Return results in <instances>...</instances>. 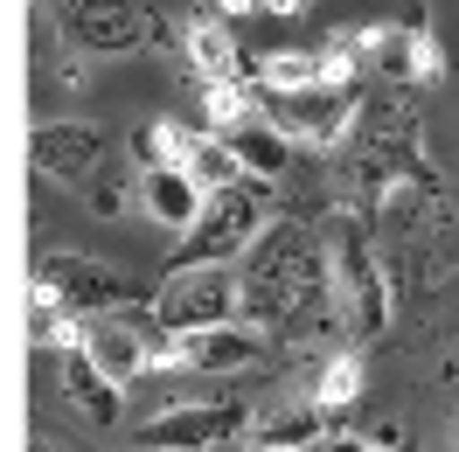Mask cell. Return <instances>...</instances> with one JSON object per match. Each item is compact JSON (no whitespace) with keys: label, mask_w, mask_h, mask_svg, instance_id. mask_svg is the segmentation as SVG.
<instances>
[{"label":"cell","mask_w":459,"mask_h":452,"mask_svg":"<svg viewBox=\"0 0 459 452\" xmlns=\"http://www.w3.org/2000/svg\"><path fill=\"white\" fill-rule=\"evenodd\" d=\"M327 292V251L320 230L292 223V216H264V230L251 237V251L237 257V307L258 335L299 327L314 300Z\"/></svg>","instance_id":"1"},{"label":"cell","mask_w":459,"mask_h":452,"mask_svg":"<svg viewBox=\"0 0 459 452\" xmlns=\"http://www.w3.org/2000/svg\"><path fill=\"white\" fill-rule=\"evenodd\" d=\"M320 251H327V300L342 307V327L348 341L362 348L390 327V272H383V251L376 237L362 230L355 209H334L320 223Z\"/></svg>","instance_id":"2"},{"label":"cell","mask_w":459,"mask_h":452,"mask_svg":"<svg viewBox=\"0 0 459 452\" xmlns=\"http://www.w3.org/2000/svg\"><path fill=\"white\" fill-rule=\"evenodd\" d=\"M146 313H153L168 335H195V327L244 320V307H237V265H174Z\"/></svg>","instance_id":"3"},{"label":"cell","mask_w":459,"mask_h":452,"mask_svg":"<svg viewBox=\"0 0 459 452\" xmlns=\"http://www.w3.org/2000/svg\"><path fill=\"white\" fill-rule=\"evenodd\" d=\"M355 35V56L362 70H383L397 84H438L446 77V49H438V29L425 14H403V22H348Z\"/></svg>","instance_id":"4"},{"label":"cell","mask_w":459,"mask_h":452,"mask_svg":"<svg viewBox=\"0 0 459 452\" xmlns=\"http://www.w3.org/2000/svg\"><path fill=\"white\" fill-rule=\"evenodd\" d=\"M264 230V202L237 181V188H216V196L202 202L195 230L181 237V251L174 265H237V257L251 251V237Z\"/></svg>","instance_id":"5"},{"label":"cell","mask_w":459,"mask_h":452,"mask_svg":"<svg viewBox=\"0 0 459 452\" xmlns=\"http://www.w3.org/2000/svg\"><path fill=\"white\" fill-rule=\"evenodd\" d=\"M63 35L84 56H133L146 42H160V29L146 22L140 0H70L63 7Z\"/></svg>","instance_id":"6"},{"label":"cell","mask_w":459,"mask_h":452,"mask_svg":"<svg viewBox=\"0 0 459 452\" xmlns=\"http://www.w3.org/2000/svg\"><path fill=\"white\" fill-rule=\"evenodd\" d=\"M251 431V411L244 404H230V396H216V404H174V411H160V418L140 424V446L146 452H209V446H230V439H244Z\"/></svg>","instance_id":"7"},{"label":"cell","mask_w":459,"mask_h":452,"mask_svg":"<svg viewBox=\"0 0 459 452\" xmlns=\"http://www.w3.org/2000/svg\"><path fill=\"white\" fill-rule=\"evenodd\" d=\"M153 335H168L153 313H126V307H118V313H91V320H84V355L126 390V383H140V376H146V341H153Z\"/></svg>","instance_id":"8"},{"label":"cell","mask_w":459,"mask_h":452,"mask_svg":"<svg viewBox=\"0 0 459 452\" xmlns=\"http://www.w3.org/2000/svg\"><path fill=\"white\" fill-rule=\"evenodd\" d=\"M35 272L63 292V307H70V313H118V307H133V279H126V272H112V265H98V257L49 251Z\"/></svg>","instance_id":"9"},{"label":"cell","mask_w":459,"mask_h":452,"mask_svg":"<svg viewBox=\"0 0 459 452\" xmlns=\"http://www.w3.org/2000/svg\"><path fill=\"white\" fill-rule=\"evenodd\" d=\"M29 153H35V174L77 188V181H91L98 161H105V133H98L91 118H42L35 140H29Z\"/></svg>","instance_id":"10"},{"label":"cell","mask_w":459,"mask_h":452,"mask_svg":"<svg viewBox=\"0 0 459 452\" xmlns=\"http://www.w3.org/2000/svg\"><path fill=\"white\" fill-rule=\"evenodd\" d=\"M174 341H181V369H188V376H244V369L264 362V335L251 320L195 327V335H174Z\"/></svg>","instance_id":"11"},{"label":"cell","mask_w":459,"mask_h":452,"mask_svg":"<svg viewBox=\"0 0 459 452\" xmlns=\"http://www.w3.org/2000/svg\"><path fill=\"white\" fill-rule=\"evenodd\" d=\"M348 118H355V91H299V98H279V133L292 146H342Z\"/></svg>","instance_id":"12"},{"label":"cell","mask_w":459,"mask_h":452,"mask_svg":"<svg viewBox=\"0 0 459 452\" xmlns=\"http://www.w3.org/2000/svg\"><path fill=\"white\" fill-rule=\"evenodd\" d=\"M133 196H140V209L153 216L160 230H195V216H202V202H209V188H202L188 168H140L133 174Z\"/></svg>","instance_id":"13"},{"label":"cell","mask_w":459,"mask_h":452,"mask_svg":"<svg viewBox=\"0 0 459 452\" xmlns=\"http://www.w3.org/2000/svg\"><path fill=\"white\" fill-rule=\"evenodd\" d=\"M181 49H188L195 91L202 84H223V77H244V49H237V29H230L223 14H195L188 35H181Z\"/></svg>","instance_id":"14"},{"label":"cell","mask_w":459,"mask_h":452,"mask_svg":"<svg viewBox=\"0 0 459 452\" xmlns=\"http://www.w3.org/2000/svg\"><path fill=\"white\" fill-rule=\"evenodd\" d=\"M230 153H237V168L251 174V181H279V174L292 168V140L272 126V118H251V126H237V133H223Z\"/></svg>","instance_id":"15"},{"label":"cell","mask_w":459,"mask_h":452,"mask_svg":"<svg viewBox=\"0 0 459 452\" xmlns=\"http://www.w3.org/2000/svg\"><path fill=\"white\" fill-rule=\"evenodd\" d=\"M63 390H70V404H77L91 424H118V383L91 362L84 348H70V355H63Z\"/></svg>","instance_id":"16"},{"label":"cell","mask_w":459,"mask_h":452,"mask_svg":"<svg viewBox=\"0 0 459 452\" xmlns=\"http://www.w3.org/2000/svg\"><path fill=\"white\" fill-rule=\"evenodd\" d=\"M251 84L264 98H299V91H320V49H264L251 63Z\"/></svg>","instance_id":"17"},{"label":"cell","mask_w":459,"mask_h":452,"mask_svg":"<svg viewBox=\"0 0 459 452\" xmlns=\"http://www.w3.org/2000/svg\"><path fill=\"white\" fill-rule=\"evenodd\" d=\"M202 118H209V133H237V126L264 118V91L251 84V70L223 77V84H202Z\"/></svg>","instance_id":"18"},{"label":"cell","mask_w":459,"mask_h":452,"mask_svg":"<svg viewBox=\"0 0 459 452\" xmlns=\"http://www.w3.org/2000/svg\"><path fill=\"white\" fill-rule=\"evenodd\" d=\"M362 383H369V355H362V348H342V355H327V362H320L314 404L327 411V418H342V411H355Z\"/></svg>","instance_id":"19"},{"label":"cell","mask_w":459,"mask_h":452,"mask_svg":"<svg viewBox=\"0 0 459 452\" xmlns=\"http://www.w3.org/2000/svg\"><path fill=\"white\" fill-rule=\"evenodd\" d=\"M195 146H202V133L174 126V118H146L140 133H133V161H140V168H188Z\"/></svg>","instance_id":"20"},{"label":"cell","mask_w":459,"mask_h":452,"mask_svg":"<svg viewBox=\"0 0 459 452\" xmlns=\"http://www.w3.org/2000/svg\"><path fill=\"white\" fill-rule=\"evenodd\" d=\"M320 439H327V411H320L314 396H299L292 411H279V418L258 424V446H286V452H314Z\"/></svg>","instance_id":"21"},{"label":"cell","mask_w":459,"mask_h":452,"mask_svg":"<svg viewBox=\"0 0 459 452\" xmlns=\"http://www.w3.org/2000/svg\"><path fill=\"white\" fill-rule=\"evenodd\" d=\"M188 174H195L209 196H216V188H237V181H244V168H237V153H230V140H223V133H202V146H195V161H188Z\"/></svg>","instance_id":"22"},{"label":"cell","mask_w":459,"mask_h":452,"mask_svg":"<svg viewBox=\"0 0 459 452\" xmlns=\"http://www.w3.org/2000/svg\"><path fill=\"white\" fill-rule=\"evenodd\" d=\"M397 446V431H376V439H355V431H348V439H327V452H390Z\"/></svg>","instance_id":"23"},{"label":"cell","mask_w":459,"mask_h":452,"mask_svg":"<svg viewBox=\"0 0 459 452\" xmlns=\"http://www.w3.org/2000/svg\"><path fill=\"white\" fill-rule=\"evenodd\" d=\"M264 0H209V14H223V22H244V14H258Z\"/></svg>","instance_id":"24"},{"label":"cell","mask_w":459,"mask_h":452,"mask_svg":"<svg viewBox=\"0 0 459 452\" xmlns=\"http://www.w3.org/2000/svg\"><path fill=\"white\" fill-rule=\"evenodd\" d=\"M314 0H264V14H279V22H292V14H307Z\"/></svg>","instance_id":"25"},{"label":"cell","mask_w":459,"mask_h":452,"mask_svg":"<svg viewBox=\"0 0 459 452\" xmlns=\"http://www.w3.org/2000/svg\"><path fill=\"white\" fill-rule=\"evenodd\" d=\"M29 452H56V446H49V439H35V446H29Z\"/></svg>","instance_id":"26"},{"label":"cell","mask_w":459,"mask_h":452,"mask_svg":"<svg viewBox=\"0 0 459 452\" xmlns=\"http://www.w3.org/2000/svg\"><path fill=\"white\" fill-rule=\"evenodd\" d=\"M251 452H286V446H251Z\"/></svg>","instance_id":"27"},{"label":"cell","mask_w":459,"mask_h":452,"mask_svg":"<svg viewBox=\"0 0 459 452\" xmlns=\"http://www.w3.org/2000/svg\"><path fill=\"white\" fill-rule=\"evenodd\" d=\"M453 452H459V439H453Z\"/></svg>","instance_id":"28"},{"label":"cell","mask_w":459,"mask_h":452,"mask_svg":"<svg viewBox=\"0 0 459 452\" xmlns=\"http://www.w3.org/2000/svg\"><path fill=\"white\" fill-rule=\"evenodd\" d=\"M168 452H174V446H168Z\"/></svg>","instance_id":"29"}]
</instances>
